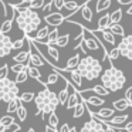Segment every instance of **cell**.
Returning a JSON list of instances; mask_svg holds the SVG:
<instances>
[{
    "label": "cell",
    "mask_w": 132,
    "mask_h": 132,
    "mask_svg": "<svg viewBox=\"0 0 132 132\" xmlns=\"http://www.w3.org/2000/svg\"><path fill=\"white\" fill-rule=\"evenodd\" d=\"M14 14H16L14 19H16V23H17L19 29H20L26 36H30L31 33L37 31L38 26H40L41 21H43L41 17L38 16V13L36 12L34 9H30V7L21 10V12H19V10L14 9Z\"/></svg>",
    "instance_id": "obj_1"
},
{
    "label": "cell",
    "mask_w": 132,
    "mask_h": 132,
    "mask_svg": "<svg viewBox=\"0 0 132 132\" xmlns=\"http://www.w3.org/2000/svg\"><path fill=\"white\" fill-rule=\"evenodd\" d=\"M101 82L109 92H117L125 85L126 77L123 71H121L119 68L109 65V68L104 70L102 74H101Z\"/></svg>",
    "instance_id": "obj_2"
},
{
    "label": "cell",
    "mask_w": 132,
    "mask_h": 132,
    "mask_svg": "<svg viewBox=\"0 0 132 132\" xmlns=\"http://www.w3.org/2000/svg\"><path fill=\"white\" fill-rule=\"evenodd\" d=\"M77 70L82 75V78H85L88 81L97 80L98 77H101V74L104 71L101 63L92 55H85L84 58H81Z\"/></svg>",
    "instance_id": "obj_3"
},
{
    "label": "cell",
    "mask_w": 132,
    "mask_h": 132,
    "mask_svg": "<svg viewBox=\"0 0 132 132\" xmlns=\"http://www.w3.org/2000/svg\"><path fill=\"white\" fill-rule=\"evenodd\" d=\"M19 94H20V91H19V85L16 81L10 80V78L0 80V101L7 104L13 98H17Z\"/></svg>",
    "instance_id": "obj_4"
},
{
    "label": "cell",
    "mask_w": 132,
    "mask_h": 132,
    "mask_svg": "<svg viewBox=\"0 0 132 132\" xmlns=\"http://www.w3.org/2000/svg\"><path fill=\"white\" fill-rule=\"evenodd\" d=\"M34 104H36V108H37V115H40L43 108L46 105H48V104H58L60 105V102H58V95L55 92L50 91L47 87H44V89H41L34 97Z\"/></svg>",
    "instance_id": "obj_5"
},
{
    "label": "cell",
    "mask_w": 132,
    "mask_h": 132,
    "mask_svg": "<svg viewBox=\"0 0 132 132\" xmlns=\"http://www.w3.org/2000/svg\"><path fill=\"white\" fill-rule=\"evenodd\" d=\"M118 48L121 51V55L128 60H132V36H123L122 40L118 44Z\"/></svg>",
    "instance_id": "obj_6"
},
{
    "label": "cell",
    "mask_w": 132,
    "mask_h": 132,
    "mask_svg": "<svg viewBox=\"0 0 132 132\" xmlns=\"http://www.w3.org/2000/svg\"><path fill=\"white\" fill-rule=\"evenodd\" d=\"M81 132H105V125L101 121H98L97 118H92L89 121H87L81 128Z\"/></svg>",
    "instance_id": "obj_7"
},
{
    "label": "cell",
    "mask_w": 132,
    "mask_h": 132,
    "mask_svg": "<svg viewBox=\"0 0 132 132\" xmlns=\"http://www.w3.org/2000/svg\"><path fill=\"white\" fill-rule=\"evenodd\" d=\"M13 51V41L7 34L0 33V58L7 57Z\"/></svg>",
    "instance_id": "obj_8"
},
{
    "label": "cell",
    "mask_w": 132,
    "mask_h": 132,
    "mask_svg": "<svg viewBox=\"0 0 132 132\" xmlns=\"http://www.w3.org/2000/svg\"><path fill=\"white\" fill-rule=\"evenodd\" d=\"M44 21H46L48 26H55V27H58L60 24H63L64 21H65V16L61 14L60 12L48 13V14L44 16Z\"/></svg>",
    "instance_id": "obj_9"
},
{
    "label": "cell",
    "mask_w": 132,
    "mask_h": 132,
    "mask_svg": "<svg viewBox=\"0 0 132 132\" xmlns=\"http://www.w3.org/2000/svg\"><path fill=\"white\" fill-rule=\"evenodd\" d=\"M65 70V68H64ZM67 72H68V78H70V82L72 84V85L75 87V88L80 91L81 89V85H82V75L80 74V71H78L77 68H72V70H65Z\"/></svg>",
    "instance_id": "obj_10"
},
{
    "label": "cell",
    "mask_w": 132,
    "mask_h": 132,
    "mask_svg": "<svg viewBox=\"0 0 132 132\" xmlns=\"http://www.w3.org/2000/svg\"><path fill=\"white\" fill-rule=\"evenodd\" d=\"M94 33H97V34H100L101 37L104 38L105 41H108L111 46H115V43H117V40H115V34L111 31L109 29H102V30H92Z\"/></svg>",
    "instance_id": "obj_11"
},
{
    "label": "cell",
    "mask_w": 132,
    "mask_h": 132,
    "mask_svg": "<svg viewBox=\"0 0 132 132\" xmlns=\"http://www.w3.org/2000/svg\"><path fill=\"white\" fill-rule=\"evenodd\" d=\"M80 92V91H78ZM80 97L82 98L84 101H85V104H89V105H95V106H101V105H104L105 104V101H104V98L102 97H100V95H91V97H85L84 94H81L80 92Z\"/></svg>",
    "instance_id": "obj_12"
},
{
    "label": "cell",
    "mask_w": 132,
    "mask_h": 132,
    "mask_svg": "<svg viewBox=\"0 0 132 132\" xmlns=\"http://www.w3.org/2000/svg\"><path fill=\"white\" fill-rule=\"evenodd\" d=\"M48 33H50V27L48 26H44V27H41L40 30H37L36 37H31V38L34 41H38L40 44H47V37H48Z\"/></svg>",
    "instance_id": "obj_13"
},
{
    "label": "cell",
    "mask_w": 132,
    "mask_h": 132,
    "mask_svg": "<svg viewBox=\"0 0 132 132\" xmlns=\"http://www.w3.org/2000/svg\"><path fill=\"white\" fill-rule=\"evenodd\" d=\"M27 72H29V77H31L33 80L40 81L44 87H47V82H43V80H41V72H40V70H38V67H34V65H31V64H29V65H27Z\"/></svg>",
    "instance_id": "obj_14"
},
{
    "label": "cell",
    "mask_w": 132,
    "mask_h": 132,
    "mask_svg": "<svg viewBox=\"0 0 132 132\" xmlns=\"http://www.w3.org/2000/svg\"><path fill=\"white\" fill-rule=\"evenodd\" d=\"M89 0L88 2H85V4H82V6L80 7V14L82 16V19L85 21H92V10H91V7H89Z\"/></svg>",
    "instance_id": "obj_15"
},
{
    "label": "cell",
    "mask_w": 132,
    "mask_h": 132,
    "mask_svg": "<svg viewBox=\"0 0 132 132\" xmlns=\"http://www.w3.org/2000/svg\"><path fill=\"white\" fill-rule=\"evenodd\" d=\"M29 58H30V50L29 51H21L19 54H16L13 57V61L14 63H20V64H27L29 65Z\"/></svg>",
    "instance_id": "obj_16"
},
{
    "label": "cell",
    "mask_w": 132,
    "mask_h": 132,
    "mask_svg": "<svg viewBox=\"0 0 132 132\" xmlns=\"http://www.w3.org/2000/svg\"><path fill=\"white\" fill-rule=\"evenodd\" d=\"M114 114H115V109H114V108H101V109H98L97 112H94L95 117H98V118H105V119L114 117Z\"/></svg>",
    "instance_id": "obj_17"
},
{
    "label": "cell",
    "mask_w": 132,
    "mask_h": 132,
    "mask_svg": "<svg viewBox=\"0 0 132 132\" xmlns=\"http://www.w3.org/2000/svg\"><path fill=\"white\" fill-rule=\"evenodd\" d=\"M111 24V14L106 13V14L101 16L100 20H98V26H97V30H102V29H108V26Z\"/></svg>",
    "instance_id": "obj_18"
},
{
    "label": "cell",
    "mask_w": 132,
    "mask_h": 132,
    "mask_svg": "<svg viewBox=\"0 0 132 132\" xmlns=\"http://www.w3.org/2000/svg\"><path fill=\"white\" fill-rule=\"evenodd\" d=\"M114 109L115 111H125V109H128L129 106H131V104L128 102V101L125 100V98H122V100H117V101H114Z\"/></svg>",
    "instance_id": "obj_19"
},
{
    "label": "cell",
    "mask_w": 132,
    "mask_h": 132,
    "mask_svg": "<svg viewBox=\"0 0 132 132\" xmlns=\"http://www.w3.org/2000/svg\"><path fill=\"white\" fill-rule=\"evenodd\" d=\"M85 109H87L85 108V101L81 98V101L74 106V114H72V117H74V118H81V117H82V114L85 112Z\"/></svg>",
    "instance_id": "obj_20"
},
{
    "label": "cell",
    "mask_w": 132,
    "mask_h": 132,
    "mask_svg": "<svg viewBox=\"0 0 132 132\" xmlns=\"http://www.w3.org/2000/svg\"><path fill=\"white\" fill-rule=\"evenodd\" d=\"M80 3H77L75 0H68V2H65L64 3V9L68 10L70 13H71V16L74 14V13H77L78 10H80Z\"/></svg>",
    "instance_id": "obj_21"
},
{
    "label": "cell",
    "mask_w": 132,
    "mask_h": 132,
    "mask_svg": "<svg viewBox=\"0 0 132 132\" xmlns=\"http://www.w3.org/2000/svg\"><path fill=\"white\" fill-rule=\"evenodd\" d=\"M13 20H14V17H9L6 19V20L2 23V26H0V33H3V34H7V33L12 31V27H13Z\"/></svg>",
    "instance_id": "obj_22"
},
{
    "label": "cell",
    "mask_w": 132,
    "mask_h": 132,
    "mask_svg": "<svg viewBox=\"0 0 132 132\" xmlns=\"http://www.w3.org/2000/svg\"><path fill=\"white\" fill-rule=\"evenodd\" d=\"M46 46H47V53H48L50 58H53L54 61L60 60V53H58L57 46H54V44H46Z\"/></svg>",
    "instance_id": "obj_23"
},
{
    "label": "cell",
    "mask_w": 132,
    "mask_h": 132,
    "mask_svg": "<svg viewBox=\"0 0 132 132\" xmlns=\"http://www.w3.org/2000/svg\"><path fill=\"white\" fill-rule=\"evenodd\" d=\"M85 91H91V92H95L97 95H100V97H106V95H109V91L105 88V87L102 85V84H98V85L92 87L91 89H85Z\"/></svg>",
    "instance_id": "obj_24"
},
{
    "label": "cell",
    "mask_w": 132,
    "mask_h": 132,
    "mask_svg": "<svg viewBox=\"0 0 132 132\" xmlns=\"http://www.w3.org/2000/svg\"><path fill=\"white\" fill-rule=\"evenodd\" d=\"M57 95H58V102H60V105H65L67 100H68V95H70V89H68L67 82H65V87H64V88L61 89Z\"/></svg>",
    "instance_id": "obj_25"
},
{
    "label": "cell",
    "mask_w": 132,
    "mask_h": 132,
    "mask_svg": "<svg viewBox=\"0 0 132 132\" xmlns=\"http://www.w3.org/2000/svg\"><path fill=\"white\" fill-rule=\"evenodd\" d=\"M108 29L111 30L115 36H119V37H123V36H125V30H123V27L121 26L119 23H111L108 26Z\"/></svg>",
    "instance_id": "obj_26"
},
{
    "label": "cell",
    "mask_w": 132,
    "mask_h": 132,
    "mask_svg": "<svg viewBox=\"0 0 132 132\" xmlns=\"http://www.w3.org/2000/svg\"><path fill=\"white\" fill-rule=\"evenodd\" d=\"M109 6H111V0H97V3H95V12L101 13L104 10H108Z\"/></svg>",
    "instance_id": "obj_27"
},
{
    "label": "cell",
    "mask_w": 132,
    "mask_h": 132,
    "mask_svg": "<svg viewBox=\"0 0 132 132\" xmlns=\"http://www.w3.org/2000/svg\"><path fill=\"white\" fill-rule=\"evenodd\" d=\"M20 100H19V97L17 98H13L12 101H9L7 102V114H16V111H17V108H19V105H20Z\"/></svg>",
    "instance_id": "obj_28"
},
{
    "label": "cell",
    "mask_w": 132,
    "mask_h": 132,
    "mask_svg": "<svg viewBox=\"0 0 132 132\" xmlns=\"http://www.w3.org/2000/svg\"><path fill=\"white\" fill-rule=\"evenodd\" d=\"M80 54H74L71 58H68V61H67V65H65V70H72V68H77L78 64H80Z\"/></svg>",
    "instance_id": "obj_29"
},
{
    "label": "cell",
    "mask_w": 132,
    "mask_h": 132,
    "mask_svg": "<svg viewBox=\"0 0 132 132\" xmlns=\"http://www.w3.org/2000/svg\"><path fill=\"white\" fill-rule=\"evenodd\" d=\"M60 37V31H58V27H55L54 30L48 33V37H47V44H54L57 41V38Z\"/></svg>",
    "instance_id": "obj_30"
},
{
    "label": "cell",
    "mask_w": 132,
    "mask_h": 132,
    "mask_svg": "<svg viewBox=\"0 0 132 132\" xmlns=\"http://www.w3.org/2000/svg\"><path fill=\"white\" fill-rule=\"evenodd\" d=\"M34 92H23V94H19V100H20V102H31V101H34Z\"/></svg>",
    "instance_id": "obj_31"
},
{
    "label": "cell",
    "mask_w": 132,
    "mask_h": 132,
    "mask_svg": "<svg viewBox=\"0 0 132 132\" xmlns=\"http://www.w3.org/2000/svg\"><path fill=\"white\" fill-rule=\"evenodd\" d=\"M13 122H14V117H12V114H6L0 118V126H4V128Z\"/></svg>",
    "instance_id": "obj_32"
},
{
    "label": "cell",
    "mask_w": 132,
    "mask_h": 132,
    "mask_svg": "<svg viewBox=\"0 0 132 132\" xmlns=\"http://www.w3.org/2000/svg\"><path fill=\"white\" fill-rule=\"evenodd\" d=\"M27 78H29V72H27V68L23 70V71L17 72V75H16V82L17 84H24L27 81Z\"/></svg>",
    "instance_id": "obj_33"
},
{
    "label": "cell",
    "mask_w": 132,
    "mask_h": 132,
    "mask_svg": "<svg viewBox=\"0 0 132 132\" xmlns=\"http://www.w3.org/2000/svg\"><path fill=\"white\" fill-rule=\"evenodd\" d=\"M16 115H17V118L23 122V121H26L27 119V109H26V106H23L20 104L19 105V108H17V111H16Z\"/></svg>",
    "instance_id": "obj_34"
},
{
    "label": "cell",
    "mask_w": 132,
    "mask_h": 132,
    "mask_svg": "<svg viewBox=\"0 0 132 132\" xmlns=\"http://www.w3.org/2000/svg\"><path fill=\"white\" fill-rule=\"evenodd\" d=\"M68 41H70V36H68V34H64V36H60L54 44H55L57 47H60V48H61V47H65L67 44H68Z\"/></svg>",
    "instance_id": "obj_35"
},
{
    "label": "cell",
    "mask_w": 132,
    "mask_h": 132,
    "mask_svg": "<svg viewBox=\"0 0 132 132\" xmlns=\"http://www.w3.org/2000/svg\"><path fill=\"white\" fill-rule=\"evenodd\" d=\"M121 19H122V10L118 9L114 13H111V23H119Z\"/></svg>",
    "instance_id": "obj_36"
},
{
    "label": "cell",
    "mask_w": 132,
    "mask_h": 132,
    "mask_svg": "<svg viewBox=\"0 0 132 132\" xmlns=\"http://www.w3.org/2000/svg\"><path fill=\"white\" fill-rule=\"evenodd\" d=\"M44 4H46V0H31L29 3V6H30V9L37 10V9H41Z\"/></svg>",
    "instance_id": "obj_37"
},
{
    "label": "cell",
    "mask_w": 132,
    "mask_h": 132,
    "mask_svg": "<svg viewBox=\"0 0 132 132\" xmlns=\"http://www.w3.org/2000/svg\"><path fill=\"white\" fill-rule=\"evenodd\" d=\"M119 55H121V51H119V48H118V46H117L115 48H112L111 51H109V54H108V61L117 60V58H119Z\"/></svg>",
    "instance_id": "obj_38"
},
{
    "label": "cell",
    "mask_w": 132,
    "mask_h": 132,
    "mask_svg": "<svg viewBox=\"0 0 132 132\" xmlns=\"http://www.w3.org/2000/svg\"><path fill=\"white\" fill-rule=\"evenodd\" d=\"M48 125L54 126V128L58 126V117H57V114H55V111L48 115Z\"/></svg>",
    "instance_id": "obj_39"
},
{
    "label": "cell",
    "mask_w": 132,
    "mask_h": 132,
    "mask_svg": "<svg viewBox=\"0 0 132 132\" xmlns=\"http://www.w3.org/2000/svg\"><path fill=\"white\" fill-rule=\"evenodd\" d=\"M27 41V36L23 38H17V40L13 41V50H19V48H23L24 43Z\"/></svg>",
    "instance_id": "obj_40"
},
{
    "label": "cell",
    "mask_w": 132,
    "mask_h": 132,
    "mask_svg": "<svg viewBox=\"0 0 132 132\" xmlns=\"http://www.w3.org/2000/svg\"><path fill=\"white\" fill-rule=\"evenodd\" d=\"M27 68V64H20V63H16L14 65H12V68H10V71L14 72V74H17V72L23 71V70Z\"/></svg>",
    "instance_id": "obj_41"
},
{
    "label": "cell",
    "mask_w": 132,
    "mask_h": 132,
    "mask_svg": "<svg viewBox=\"0 0 132 132\" xmlns=\"http://www.w3.org/2000/svg\"><path fill=\"white\" fill-rule=\"evenodd\" d=\"M61 78V75L58 74L57 71L55 72H51V74L48 75V78H47V84H57V81Z\"/></svg>",
    "instance_id": "obj_42"
},
{
    "label": "cell",
    "mask_w": 132,
    "mask_h": 132,
    "mask_svg": "<svg viewBox=\"0 0 132 132\" xmlns=\"http://www.w3.org/2000/svg\"><path fill=\"white\" fill-rule=\"evenodd\" d=\"M10 72V68L7 64H4V65L0 67V80H3V78H7V75H9Z\"/></svg>",
    "instance_id": "obj_43"
},
{
    "label": "cell",
    "mask_w": 132,
    "mask_h": 132,
    "mask_svg": "<svg viewBox=\"0 0 132 132\" xmlns=\"http://www.w3.org/2000/svg\"><path fill=\"white\" fill-rule=\"evenodd\" d=\"M4 129H6V132H17V131H20V125L13 122V123H10L9 126H6Z\"/></svg>",
    "instance_id": "obj_44"
},
{
    "label": "cell",
    "mask_w": 132,
    "mask_h": 132,
    "mask_svg": "<svg viewBox=\"0 0 132 132\" xmlns=\"http://www.w3.org/2000/svg\"><path fill=\"white\" fill-rule=\"evenodd\" d=\"M64 3H65V0H53V6H54L58 12L64 9Z\"/></svg>",
    "instance_id": "obj_45"
},
{
    "label": "cell",
    "mask_w": 132,
    "mask_h": 132,
    "mask_svg": "<svg viewBox=\"0 0 132 132\" xmlns=\"http://www.w3.org/2000/svg\"><path fill=\"white\" fill-rule=\"evenodd\" d=\"M125 100L128 101V102L131 104V106H132V85L125 91Z\"/></svg>",
    "instance_id": "obj_46"
},
{
    "label": "cell",
    "mask_w": 132,
    "mask_h": 132,
    "mask_svg": "<svg viewBox=\"0 0 132 132\" xmlns=\"http://www.w3.org/2000/svg\"><path fill=\"white\" fill-rule=\"evenodd\" d=\"M51 7H53V0H51V2H48V3H46L43 7H41V9H43V13H44V14H48V13L51 12Z\"/></svg>",
    "instance_id": "obj_47"
},
{
    "label": "cell",
    "mask_w": 132,
    "mask_h": 132,
    "mask_svg": "<svg viewBox=\"0 0 132 132\" xmlns=\"http://www.w3.org/2000/svg\"><path fill=\"white\" fill-rule=\"evenodd\" d=\"M102 123L105 125V132H117L115 125H111V123H108V122H102Z\"/></svg>",
    "instance_id": "obj_48"
},
{
    "label": "cell",
    "mask_w": 132,
    "mask_h": 132,
    "mask_svg": "<svg viewBox=\"0 0 132 132\" xmlns=\"http://www.w3.org/2000/svg\"><path fill=\"white\" fill-rule=\"evenodd\" d=\"M70 129H71V126L68 123H63L60 126V129H58V132H70Z\"/></svg>",
    "instance_id": "obj_49"
},
{
    "label": "cell",
    "mask_w": 132,
    "mask_h": 132,
    "mask_svg": "<svg viewBox=\"0 0 132 132\" xmlns=\"http://www.w3.org/2000/svg\"><path fill=\"white\" fill-rule=\"evenodd\" d=\"M123 129H125L126 132H132V121L131 122H126L125 126H123Z\"/></svg>",
    "instance_id": "obj_50"
},
{
    "label": "cell",
    "mask_w": 132,
    "mask_h": 132,
    "mask_svg": "<svg viewBox=\"0 0 132 132\" xmlns=\"http://www.w3.org/2000/svg\"><path fill=\"white\" fill-rule=\"evenodd\" d=\"M44 132H58V131H57V128H54V126L47 125L46 126V131H44Z\"/></svg>",
    "instance_id": "obj_51"
},
{
    "label": "cell",
    "mask_w": 132,
    "mask_h": 132,
    "mask_svg": "<svg viewBox=\"0 0 132 132\" xmlns=\"http://www.w3.org/2000/svg\"><path fill=\"white\" fill-rule=\"evenodd\" d=\"M119 2V4H131L132 0H118Z\"/></svg>",
    "instance_id": "obj_52"
},
{
    "label": "cell",
    "mask_w": 132,
    "mask_h": 132,
    "mask_svg": "<svg viewBox=\"0 0 132 132\" xmlns=\"http://www.w3.org/2000/svg\"><path fill=\"white\" fill-rule=\"evenodd\" d=\"M126 13H128L129 16H132V4H131V6L128 7V10H126Z\"/></svg>",
    "instance_id": "obj_53"
},
{
    "label": "cell",
    "mask_w": 132,
    "mask_h": 132,
    "mask_svg": "<svg viewBox=\"0 0 132 132\" xmlns=\"http://www.w3.org/2000/svg\"><path fill=\"white\" fill-rule=\"evenodd\" d=\"M21 3H30V2H31V0H20Z\"/></svg>",
    "instance_id": "obj_54"
},
{
    "label": "cell",
    "mask_w": 132,
    "mask_h": 132,
    "mask_svg": "<svg viewBox=\"0 0 132 132\" xmlns=\"http://www.w3.org/2000/svg\"><path fill=\"white\" fill-rule=\"evenodd\" d=\"M70 132H77V129H75V126H74V128H71V129H70Z\"/></svg>",
    "instance_id": "obj_55"
},
{
    "label": "cell",
    "mask_w": 132,
    "mask_h": 132,
    "mask_svg": "<svg viewBox=\"0 0 132 132\" xmlns=\"http://www.w3.org/2000/svg\"><path fill=\"white\" fill-rule=\"evenodd\" d=\"M27 132H36V131H34V129H33V128H30V129H29V131H27Z\"/></svg>",
    "instance_id": "obj_56"
},
{
    "label": "cell",
    "mask_w": 132,
    "mask_h": 132,
    "mask_svg": "<svg viewBox=\"0 0 132 132\" xmlns=\"http://www.w3.org/2000/svg\"><path fill=\"white\" fill-rule=\"evenodd\" d=\"M117 132H123V131H121V129H119V131H117Z\"/></svg>",
    "instance_id": "obj_57"
}]
</instances>
